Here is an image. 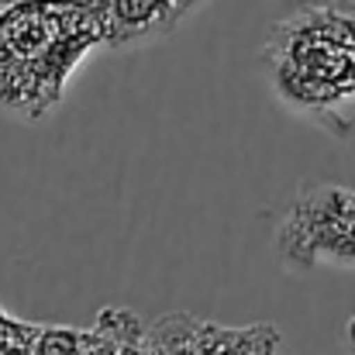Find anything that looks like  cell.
<instances>
[{
	"mask_svg": "<svg viewBox=\"0 0 355 355\" xmlns=\"http://www.w3.org/2000/svg\"><path fill=\"white\" fill-rule=\"evenodd\" d=\"M276 345L272 324L225 328L197 314H166L141 335V355H276Z\"/></svg>",
	"mask_w": 355,
	"mask_h": 355,
	"instance_id": "4",
	"label": "cell"
},
{
	"mask_svg": "<svg viewBox=\"0 0 355 355\" xmlns=\"http://www.w3.org/2000/svg\"><path fill=\"white\" fill-rule=\"evenodd\" d=\"M266 66L283 104L335 135L355 128V14H286L266 42Z\"/></svg>",
	"mask_w": 355,
	"mask_h": 355,
	"instance_id": "2",
	"label": "cell"
},
{
	"mask_svg": "<svg viewBox=\"0 0 355 355\" xmlns=\"http://www.w3.org/2000/svg\"><path fill=\"white\" fill-rule=\"evenodd\" d=\"M97 45H104L101 0L0 3V107L38 121Z\"/></svg>",
	"mask_w": 355,
	"mask_h": 355,
	"instance_id": "1",
	"label": "cell"
},
{
	"mask_svg": "<svg viewBox=\"0 0 355 355\" xmlns=\"http://www.w3.org/2000/svg\"><path fill=\"white\" fill-rule=\"evenodd\" d=\"M276 248L300 269L318 262L355 266V190L304 183L276 228Z\"/></svg>",
	"mask_w": 355,
	"mask_h": 355,
	"instance_id": "3",
	"label": "cell"
},
{
	"mask_svg": "<svg viewBox=\"0 0 355 355\" xmlns=\"http://www.w3.org/2000/svg\"><path fill=\"white\" fill-rule=\"evenodd\" d=\"M345 335H349V345H352V352H355V318L349 321V331H345Z\"/></svg>",
	"mask_w": 355,
	"mask_h": 355,
	"instance_id": "7",
	"label": "cell"
},
{
	"mask_svg": "<svg viewBox=\"0 0 355 355\" xmlns=\"http://www.w3.org/2000/svg\"><path fill=\"white\" fill-rule=\"evenodd\" d=\"M176 7H180L183 14H193V7H200V0H176Z\"/></svg>",
	"mask_w": 355,
	"mask_h": 355,
	"instance_id": "6",
	"label": "cell"
},
{
	"mask_svg": "<svg viewBox=\"0 0 355 355\" xmlns=\"http://www.w3.org/2000/svg\"><path fill=\"white\" fill-rule=\"evenodd\" d=\"M286 14H304V10H328L335 7L338 0H276Z\"/></svg>",
	"mask_w": 355,
	"mask_h": 355,
	"instance_id": "5",
	"label": "cell"
}]
</instances>
